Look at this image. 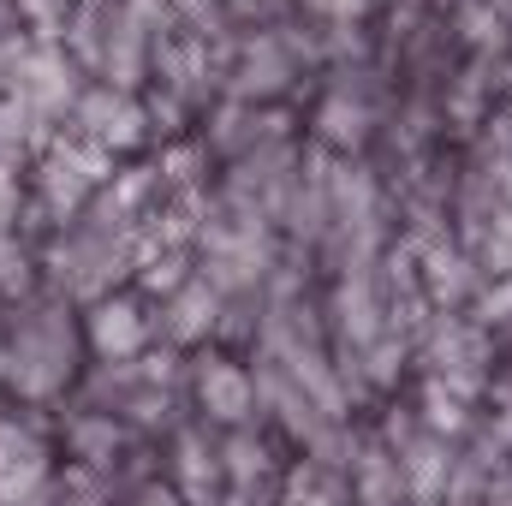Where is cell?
<instances>
[{
    "label": "cell",
    "instance_id": "cell-1",
    "mask_svg": "<svg viewBox=\"0 0 512 506\" xmlns=\"http://www.w3.org/2000/svg\"><path fill=\"white\" fill-rule=\"evenodd\" d=\"M96 334H102V346H120V352H126L131 340H137V328H131V310H102Z\"/></svg>",
    "mask_w": 512,
    "mask_h": 506
}]
</instances>
